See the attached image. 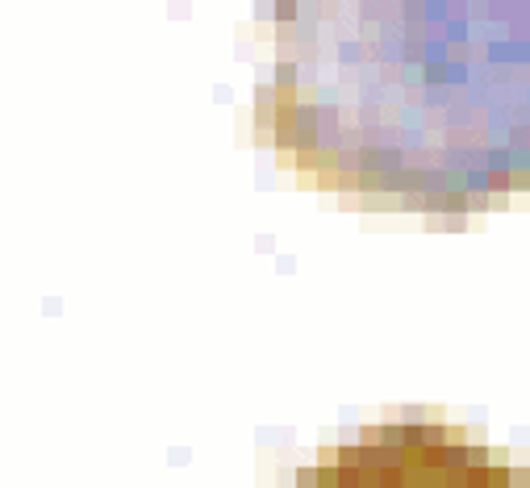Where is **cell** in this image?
<instances>
[{
	"label": "cell",
	"mask_w": 530,
	"mask_h": 488,
	"mask_svg": "<svg viewBox=\"0 0 530 488\" xmlns=\"http://www.w3.org/2000/svg\"><path fill=\"white\" fill-rule=\"evenodd\" d=\"M301 79H309V75H305L297 63H276V75H272V84H276L280 92H288V88H293V84H301Z\"/></svg>",
	"instance_id": "6da1fadb"
},
{
	"label": "cell",
	"mask_w": 530,
	"mask_h": 488,
	"mask_svg": "<svg viewBox=\"0 0 530 488\" xmlns=\"http://www.w3.org/2000/svg\"><path fill=\"white\" fill-rule=\"evenodd\" d=\"M338 63H343V67H359V63H364V46H359L355 38L338 42Z\"/></svg>",
	"instance_id": "7a4b0ae2"
},
{
	"label": "cell",
	"mask_w": 530,
	"mask_h": 488,
	"mask_svg": "<svg viewBox=\"0 0 530 488\" xmlns=\"http://www.w3.org/2000/svg\"><path fill=\"white\" fill-rule=\"evenodd\" d=\"M422 17L426 21H447V0H422Z\"/></svg>",
	"instance_id": "3957f363"
}]
</instances>
